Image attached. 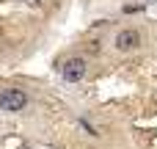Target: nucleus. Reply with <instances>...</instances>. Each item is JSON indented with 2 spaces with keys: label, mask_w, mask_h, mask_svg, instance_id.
I'll use <instances>...</instances> for the list:
<instances>
[{
  "label": "nucleus",
  "mask_w": 157,
  "mask_h": 149,
  "mask_svg": "<svg viewBox=\"0 0 157 149\" xmlns=\"http://www.w3.org/2000/svg\"><path fill=\"white\" fill-rule=\"evenodd\" d=\"M28 105V94L22 88H3L0 91V111L6 113H19Z\"/></svg>",
  "instance_id": "obj_1"
},
{
  "label": "nucleus",
  "mask_w": 157,
  "mask_h": 149,
  "mask_svg": "<svg viewBox=\"0 0 157 149\" xmlns=\"http://www.w3.org/2000/svg\"><path fill=\"white\" fill-rule=\"evenodd\" d=\"M141 44H144V39H141V30H135V28H121L116 33V39H113V47L119 53H132Z\"/></svg>",
  "instance_id": "obj_2"
},
{
  "label": "nucleus",
  "mask_w": 157,
  "mask_h": 149,
  "mask_svg": "<svg viewBox=\"0 0 157 149\" xmlns=\"http://www.w3.org/2000/svg\"><path fill=\"white\" fill-rule=\"evenodd\" d=\"M61 77H63L66 83H80V80L86 77V58H80V55L66 58V61L61 64Z\"/></svg>",
  "instance_id": "obj_3"
},
{
  "label": "nucleus",
  "mask_w": 157,
  "mask_h": 149,
  "mask_svg": "<svg viewBox=\"0 0 157 149\" xmlns=\"http://www.w3.org/2000/svg\"><path fill=\"white\" fill-rule=\"evenodd\" d=\"M28 6H41V0H25Z\"/></svg>",
  "instance_id": "obj_4"
},
{
  "label": "nucleus",
  "mask_w": 157,
  "mask_h": 149,
  "mask_svg": "<svg viewBox=\"0 0 157 149\" xmlns=\"http://www.w3.org/2000/svg\"><path fill=\"white\" fill-rule=\"evenodd\" d=\"M146 3H157V0H146Z\"/></svg>",
  "instance_id": "obj_5"
}]
</instances>
